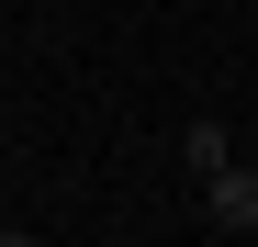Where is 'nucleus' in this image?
Returning <instances> with one entry per match:
<instances>
[{
	"label": "nucleus",
	"mask_w": 258,
	"mask_h": 247,
	"mask_svg": "<svg viewBox=\"0 0 258 247\" xmlns=\"http://www.w3.org/2000/svg\"><path fill=\"white\" fill-rule=\"evenodd\" d=\"M202 202H213V225H225V236H258V169H236V157H225V169H202Z\"/></svg>",
	"instance_id": "nucleus-1"
},
{
	"label": "nucleus",
	"mask_w": 258,
	"mask_h": 247,
	"mask_svg": "<svg viewBox=\"0 0 258 247\" xmlns=\"http://www.w3.org/2000/svg\"><path fill=\"white\" fill-rule=\"evenodd\" d=\"M0 247H34V236H0Z\"/></svg>",
	"instance_id": "nucleus-2"
}]
</instances>
